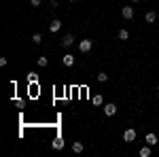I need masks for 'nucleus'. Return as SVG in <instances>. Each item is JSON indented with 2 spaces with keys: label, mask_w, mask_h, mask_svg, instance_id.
Listing matches in <instances>:
<instances>
[{
  "label": "nucleus",
  "mask_w": 159,
  "mask_h": 157,
  "mask_svg": "<svg viewBox=\"0 0 159 157\" xmlns=\"http://www.w3.org/2000/svg\"><path fill=\"white\" fill-rule=\"evenodd\" d=\"M91 47H93V40H91V38H83V40L79 43V51H81V53H89Z\"/></svg>",
  "instance_id": "nucleus-1"
},
{
  "label": "nucleus",
  "mask_w": 159,
  "mask_h": 157,
  "mask_svg": "<svg viewBox=\"0 0 159 157\" xmlns=\"http://www.w3.org/2000/svg\"><path fill=\"white\" fill-rule=\"evenodd\" d=\"M123 140H125V142H134L136 140V130L134 127H129V130L123 132Z\"/></svg>",
  "instance_id": "nucleus-2"
},
{
  "label": "nucleus",
  "mask_w": 159,
  "mask_h": 157,
  "mask_svg": "<svg viewBox=\"0 0 159 157\" xmlns=\"http://www.w3.org/2000/svg\"><path fill=\"white\" fill-rule=\"evenodd\" d=\"M60 43H61V47H70V45H74V34H70V32L64 34V38H61Z\"/></svg>",
  "instance_id": "nucleus-3"
},
{
  "label": "nucleus",
  "mask_w": 159,
  "mask_h": 157,
  "mask_svg": "<svg viewBox=\"0 0 159 157\" xmlns=\"http://www.w3.org/2000/svg\"><path fill=\"white\" fill-rule=\"evenodd\" d=\"M104 115H106V117H112V115H117V106H115L112 102L104 104Z\"/></svg>",
  "instance_id": "nucleus-4"
},
{
  "label": "nucleus",
  "mask_w": 159,
  "mask_h": 157,
  "mask_svg": "<svg viewBox=\"0 0 159 157\" xmlns=\"http://www.w3.org/2000/svg\"><path fill=\"white\" fill-rule=\"evenodd\" d=\"M121 15H123V19H132L134 17V7H123Z\"/></svg>",
  "instance_id": "nucleus-5"
},
{
  "label": "nucleus",
  "mask_w": 159,
  "mask_h": 157,
  "mask_svg": "<svg viewBox=\"0 0 159 157\" xmlns=\"http://www.w3.org/2000/svg\"><path fill=\"white\" fill-rule=\"evenodd\" d=\"M144 21H147V24H155V21H157V11H147Z\"/></svg>",
  "instance_id": "nucleus-6"
},
{
  "label": "nucleus",
  "mask_w": 159,
  "mask_h": 157,
  "mask_svg": "<svg viewBox=\"0 0 159 157\" xmlns=\"http://www.w3.org/2000/svg\"><path fill=\"white\" fill-rule=\"evenodd\" d=\"M61 64H64V66H68V68L74 66V55H72V53H66V55L61 58Z\"/></svg>",
  "instance_id": "nucleus-7"
},
{
  "label": "nucleus",
  "mask_w": 159,
  "mask_h": 157,
  "mask_svg": "<svg viewBox=\"0 0 159 157\" xmlns=\"http://www.w3.org/2000/svg\"><path fill=\"white\" fill-rule=\"evenodd\" d=\"M49 30H51V32H60V30H61V21H60V19H53V21L49 24Z\"/></svg>",
  "instance_id": "nucleus-8"
},
{
  "label": "nucleus",
  "mask_w": 159,
  "mask_h": 157,
  "mask_svg": "<svg viewBox=\"0 0 159 157\" xmlns=\"http://www.w3.org/2000/svg\"><path fill=\"white\" fill-rule=\"evenodd\" d=\"M138 155H140V157H151V145L142 146V149L138 151Z\"/></svg>",
  "instance_id": "nucleus-9"
},
{
  "label": "nucleus",
  "mask_w": 159,
  "mask_h": 157,
  "mask_svg": "<svg viewBox=\"0 0 159 157\" xmlns=\"http://www.w3.org/2000/svg\"><path fill=\"white\" fill-rule=\"evenodd\" d=\"M147 145H151V146H155L157 145V136L151 132V134H147Z\"/></svg>",
  "instance_id": "nucleus-10"
},
{
  "label": "nucleus",
  "mask_w": 159,
  "mask_h": 157,
  "mask_svg": "<svg viewBox=\"0 0 159 157\" xmlns=\"http://www.w3.org/2000/svg\"><path fill=\"white\" fill-rule=\"evenodd\" d=\"M53 149H55V151H60V149H64V138H60V136H57V138L53 140Z\"/></svg>",
  "instance_id": "nucleus-11"
},
{
  "label": "nucleus",
  "mask_w": 159,
  "mask_h": 157,
  "mask_svg": "<svg viewBox=\"0 0 159 157\" xmlns=\"http://www.w3.org/2000/svg\"><path fill=\"white\" fill-rule=\"evenodd\" d=\"M91 102H93L96 106H104V98L100 96V94H98V96H93V98H91Z\"/></svg>",
  "instance_id": "nucleus-12"
},
{
  "label": "nucleus",
  "mask_w": 159,
  "mask_h": 157,
  "mask_svg": "<svg viewBox=\"0 0 159 157\" xmlns=\"http://www.w3.org/2000/svg\"><path fill=\"white\" fill-rule=\"evenodd\" d=\"M83 149H85V145H83V142H72V151H74V153H81Z\"/></svg>",
  "instance_id": "nucleus-13"
},
{
  "label": "nucleus",
  "mask_w": 159,
  "mask_h": 157,
  "mask_svg": "<svg viewBox=\"0 0 159 157\" xmlns=\"http://www.w3.org/2000/svg\"><path fill=\"white\" fill-rule=\"evenodd\" d=\"M117 38H119V40H127V38H129V32H127V30H119Z\"/></svg>",
  "instance_id": "nucleus-14"
},
{
  "label": "nucleus",
  "mask_w": 159,
  "mask_h": 157,
  "mask_svg": "<svg viewBox=\"0 0 159 157\" xmlns=\"http://www.w3.org/2000/svg\"><path fill=\"white\" fill-rule=\"evenodd\" d=\"M32 43H34V45H40V43H43V34H40V32L32 34Z\"/></svg>",
  "instance_id": "nucleus-15"
},
{
  "label": "nucleus",
  "mask_w": 159,
  "mask_h": 157,
  "mask_svg": "<svg viewBox=\"0 0 159 157\" xmlns=\"http://www.w3.org/2000/svg\"><path fill=\"white\" fill-rule=\"evenodd\" d=\"M36 64L40 66V68H45V66L49 64V60H47V58H38V60H36Z\"/></svg>",
  "instance_id": "nucleus-16"
},
{
  "label": "nucleus",
  "mask_w": 159,
  "mask_h": 157,
  "mask_svg": "<svg viewBox=\"0 0 159 157\" xmlns=\"http://www.w3.org/2000/svg\"><path fill=\"white\" fill-rule=\"evenodd\" d=\"M98 81H100V83H106V81H108V74H106V72H100L98 74Z\"/></svg>",
  "instance_id": "nucleus-17"
},
{
  "label": "nucleus",
  "mask_w": 159,
  "mask_h": 157,
  "mask_svg": "<svg viewBox=\"0 0 159 157\" xmlns=\"http://www.w3.org/2000/svg\"><path fill=\"white\" fill-rule=\"evenodd\" d=\"M36 81H38V76H36L34 72H30V74H28V83H36Z\"/></svg>",
  "instance_id": "nucleus-18"
},
{
  "label": "nucleus",
  "mask_w": 159,
  "mask_h": 157,
  "mask_svg": "<svg viewBox=\"0 0 159 157\" xmlns=\"http://www.w3.org/2000/svg\"><path fill=\"white\" fill-rule=\"evenodd\" d=\"M40 2H43V0H30V4H32V7H40Z\"/></svg>",
  "instance_id": "nucleus-19"
},
{
  "label": "nucleus",
  "mask_w": 159,
  "mask_h": 157,
  "mask_svg": "<svg viewBox=\"0 0 159 157\" xmlns=\"http://www.w3.org/2000/svg\"><path fill=\"white\" fill-rule=\"evenodd\" d=\"M57 4H60V0H51V7H53V9H55Z\"/></svg>",
  "instance_id": "nucleus-20"
},
{
  "label": "nucleus",
  "mask_w": 159,
  "mask_h": 157,
  "mask_svg": "<svg viewBox=\"0 0 159 157\" xmlns=\"http://www.w3.org/2000/svg\"><path fill=\"white\" fill-rule=\"evenodd\" d=\"M132 2H140V0H132Z\"/></svg>",
  "instance_id": "nucleus-21"
},
{
  "label": "nucleus",
  "mask_w": 159,
  "mask_h": 157,
  "mask_svg": "<svg viewBox=\"0 0 159 157\" xmlns=\"http://www.w3.org/2000/svg\"><path fill=\"white\" fill-rule=\"evenodd\" d=\"M68 2H74V0H68Z\"/></svg>",
  "instance_id": "nucleus-22"
},
{
  "label": "nucleus",
  "mask_w": 159,
  "mask_h": 157,
  "mask_svg": "<svg viewBox=\"0 0 159 157\" xmlns=\"http://www.w3.org/2000/svg\"><path fill=\"white\" fill-rule=\"evenodd\" d=\"M157 91H159V85H157Z\"/></svg>",
  "instance_id": "nucleus-23"
}]
</instances>
